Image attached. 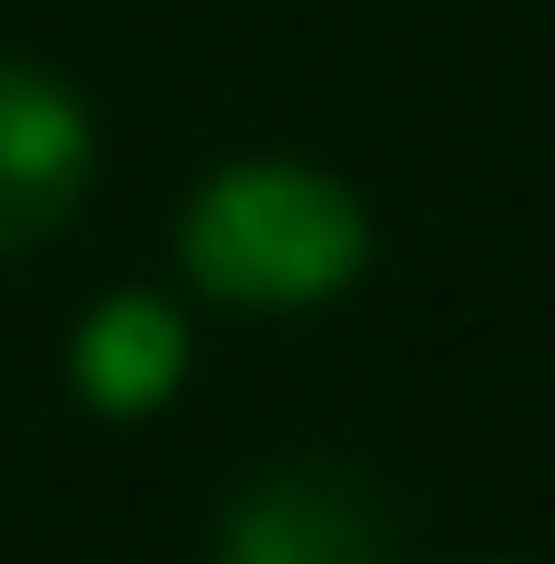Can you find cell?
<instances>
[{
  "label": "cell",
  "instance_id": "6da1fadb",
  "mask_svg": "<svg viewBox=\"0 0 555 564\" xmlns=\"http://www.w3.org/2000/svg\"><path fill=\"white\" fill-rule=\"evenodd\" d=\"M185 278L222 305H324L370 260V214L342 176L296 167V158H241L185 204L176 223Z\"/></svg>",
  "mask_w": 555,
  "mask_h": 564
},
{
  "label": "cell",
  "instance_id": "3957f363",
  "mask_svg": "<svg viewBox=\"0 0 555 564\" xmlns=\"http://www.w3.org/2000/svg\"><path fill=\"white\" fill-rule=\"evenodd\" d=\"M92 111L46 65H0V260L56 241L92 185Z\"/></svg>",
  "mask_w": 555,
  "mask_h": 564
},
{
  "label": "cell",
  "instance_id": "5b68a950",
  "mask_svg": "<svg viewBox=\"0 0 555 564\" xmlns=\"http://www.w3.org/2000/svg\"><path fill=\"white\" fill-rule=\"evenodd\" d=\"M491 564H527V555H491Z\"/></svg>",
  "mask_w": 555,
  "mask_h": 564
},
{
  "label": "cell",
  "instance_id": "7a4b0ae2",
  "mask_svg": "<svg viewBox=\"0 0 555 564\" xmlns=\"http://www.w3.org/2000/svg\"><path fill=\"white\" fill-rule=\"evenodd\" d=\"M399 500L361 463H269L231 490L214 564H389Z\"/></svg>",
  "mask_w": 555,
  "mask_h": 564
},
{
  "label": "cell",
  "instance_id": "277c9868",
  "mask_svg": "<svg viewBox=\"0 0 555 564\" xmlns=\"http://www.w3.org/2000/svg\"><path fill=\"white\" fill-rule=\"evenodd\" d=\"M75 389L102 416H149L185 389V315L167 296H102L75 334Z\"/></svg>",
  "mask_w": 555,
  "mask_h": 564
}]
</instances>
